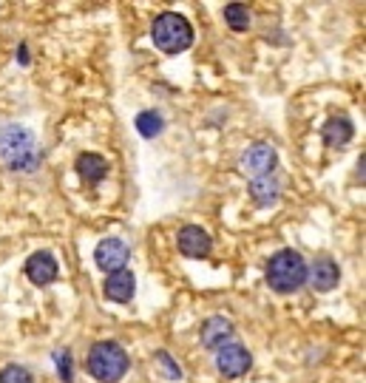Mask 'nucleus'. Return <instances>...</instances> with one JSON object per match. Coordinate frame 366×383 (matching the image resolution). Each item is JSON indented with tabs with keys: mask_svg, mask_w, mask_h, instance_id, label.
Instances as JSON below:
<instances>
[{
	"mask_svg": "<svg viewBox=\"0 0 366 383\" xmlns=\"http://www.w3.org/2000/svg\"><path fill=\"white\" fill-rule=\"evenodd\" d=\"M0 159L9 170L35 173L43 162V154L37 148V136L23 125H6L0 131Z\"/></svg>",
	"mask_w": 366,
	"mask_h": 383,
	"instance_id": "nucleus-1",
	"label": "nucleus"
},
{
	"mask_svg": "<svg viewBox=\"0 0 366 383\" xmlns=\"http://www.w3.org/2000/svg\"><path fill=\"white\" fill-rule=\"evenodd\" d=\"M267 284L270 290L281 292V296H290V292H298L304 284H307V261L298 250H279L276 256H270L267 261Z\"/></svg>",
	"mask_w": 366,
	"mask_h": 383,
	"instance_id": "nucleus-2",
	"label": "nucleus"
},
{
	"mask_svg": "<svg viewBox=\"0 0 366 383\" xmlns=\"http://www.w3.org/2000/svg\"><path fill=\"white\" fill-rule=\"evenodd\" d=\"M85 366H88V375L100 383H119L131 369V358L116 341H100L88 349Z\"/></svg>",
	"mask_w": 366,
	"mask_h": 383,
	"instance_id": "nucleus-3",
	"label": "nucleus"
},
{
	"mask_svg": "<svg viewBox=\"0 0 366 383\" xmlns=\"http://www.w3.org/2000/svg\"><path fill=\"white\" fill-rule=\"evenodd\" d=\"M150 37H154L157 48L165 54H182L193 46V28L188 23V17H182L179 12H162L154 20L150 28Z\"/></svg>",
	"mask_w": 366,
	"mask_h": 383,
	"instance_id": "nucleus-4",
	"label": "nucleus"
},
{
	"mask_svg": "<svg viewBox=\"0 0 366 383\" xmlns=\"http://www.w3.org/2000/svg\"><path fill=\"white\" fill-rule=\"evenodd\" d=\"M279 165V154L270 142H253L247 151L241 154V170L250 176V179H259V176H272Z\"/></svg>",
	"mask_w": 366,
	"mask_h": 383,
	"instance_id": "nucleus-5",
	"label": "nucleus"
},
{
	"mask_svg": "<svg viewBox=\"0 0 366 383\" xmlns=\"http://www.w3.org/2000/svg\"><path fill=\"white\" fill-rule=\"evenodd\" d=\"M131 258V247L116 239V235H108V239H103L97 247H94V261H97V267L103 273H119V270H125V264Z\"/></svg>",
	"mask_w": 366,
	"mask_h": 383,
	"instance_id": "nucleus-6",
	"label": "nucleus"
},
{
	"mask_svg": "<svg viewBox=\"0 0 366 383\" xmlns=\"http://www.w3.org/2000/svg\"><path fill=\"white\" fill-rule=\"evenodd\" d=\"M216 366L225 377H241L250 372L253 355L241 344H225L222 349H216Z\"/></svg>",
	"mask_w": 366,
	"mask_h": 383,
	"instance_id": "nucleus-7",
	"label": "nucleus"
},
{
	"mask_svg": "<svg viewBox=\"0 0 366 383\" xmlns=\"http://www.w3.org/2000/svg\"><path fill=\"white\" fill-rule=\"evenodd\" d=\"M179 253L185 258H207L210 250H213V242H210V233L199 224H185L179 230Z\"/></svg>",
	"mask_w": 366,
	"mask_h": 383,
	"instance_id": "nucleus-8",
	"label": "nucleus"
},
{
	"mask_svg": "<svg viewBox=\"0 0 366 383\" xmlns=\"http://www.w3.org/2000/svg\"><path fill=\"white\" fill-rule=\"evenodd\" d=\"M236 335V327H233V321L225 318V315H213L202 323V330H199V338H202V346L210 349V352H216L222 349L225 344H230V338Z\"/></svg>",
	"mask_w": 366,
	"mask_h": 383,
	"instance_id": "nucleus-9",
	"label": "nucleus"
},
{
	"mask_svg": "<svg viewBox=\"0 0 366 383\" xmlns=\"http://www.w3.org/2000/svg\"><path fill=\"white\" fill-rule=\"evenodd\" d=\"M307 281L315 287V292H332L341 281V270L329 256H318L313 267H307Z\"/></svg>",
	"mask_w": 366,
	"mask_h": 383,
	"instance_id": "nucleus-10",
	"label": "nucleus"
},
{
	"mask_svg": "<svg viewBox=\"0 0 366 383\" xmlns=\"http://www.w3.org/2000/svg\"><path fill=\"white\" fill-rule=\"evenodd\" d=\"M26 276L32 278L37 287H46V284L57 281V276H60L57 258H54L49 250H37V253H32V256H28V261H26Z\"/></svg>",
	"mask_w": 366,
	"mask_h": 383,
	"instance_id": "nucleus-11",
	"label": "nucleus"
},
{
	"mask_svg": "<svg viewBox=\"0 0 366 383\" xmlns=\"http://www.w3.org/2000/svg\"><path fill=\"white\" fill-rule=\"evenodd\" d=\"M134 290H137V276L131 270H119V273H111L103 284V292L105 299L114 301V304H128L134 299Z\"/></svg>",
	"mask_w": 366,
	"mask_h": 383,
	"instance_id": "nucleus-12",
	"label": "nucleus"
},
{
	"mask_svg": "<svg viewBox=\"0 0 366 383\" xmlns=\"http://www.w3.org/2000/svg\"><path fill=\"white\" fill-rule=\"evenodd\" d=\"M321 136H324V142L329 145V148H344V145H349L352 136H355V125L344 114L329 116V120L324 123V128H321Z\"/></svg>",
	"mask_w": 366,
	"mask_h": 383,
	"instance_id": "nucleus-13",
	"label": "nucleus"
},
{
	"mask_svg": "<svg viewBox=\"0 0 366 383\" xmlns=\"http://www.w3.org/2000/svg\"><path fill=\"white\" fill-rule=\"evenodd\" d=\"M77 173L85 185H100L108 176V159L103 154H80L77 157Z\"/></svg>",
	"mask_w": 366,
	"mask_h": 383,
	"instance_id": "nucleus-14",
	"label": "nucleus"
},
{
	"mask_svg": "<svg viewBox=\"0 0 366 383\" xmlns=\"http://www.w3.org/2000/svg\"><path fill=\"white\" fill-rule=\"evenodd\" d=\"M250 196L256 204H261V208H270V204L279 202L281 185H279L276 176H259V179H250Z\"/></svg>",
	"mask_w": 366,
	"mask_h": 383,
	"instance_id": "nucleus-15",
	"label": "nucleus"
},
{
	"mask_svg": "<svg viewBox=\"0 0 366 383\" xmlns=\"http://www.w3.org/2000/svg\"><path fill=\"white\" fill-rule=\"evenodd\" d=\"M134 125H137V131H139L145 139H157V136L165 131V120H162L159 111H139L137 120H134Z\"/></svg>",
	"mask_w": 366,
	"mask_h": 383,
	"instance_id": "nucleus-16",
	"label": "nucleus"
},
{
	"mask_svg": "<svg viewBox=\"0 0 366 383\" xmlns=\"http://www.w3.org/2000/svg\"><path fill=\"white\" fill-rule=\"evenodd\" d=\"M225 23L233 28V32H247L250 28V12L244 3H230L225 6Z\"/></svg>",
	"mask_w": 366,
	"mask_h": 383,
	"instance_id": "nucleus-17",
	"label": "nucleus"
},
{
	"mask_svg": "<svg viewBox=\"0 0 366 383\" xmlns=\"http://www.w3.org/2000/svg\"><path fill=\"white\" fill-rule=\"evenodd\" d=\"M0 383H35V377H32V372H28L26 366L9 364V366L0 369Z\"/></svg>",
	"mask_w": 366,
	"mask_h": 383,
	"instance_id": "nucleus-18",
	"label": "nucleus"
},
{
	"mask_svg": "<svg viewBox=\"0 0 366 383\" xmlns=\"http://www.w3.org/2000/svg\"><path fill=\"white\" fill-rule=\"evenodd\" d=\"M154 358H157V364L162 366V369H159V372H162V377H168V380H179V377H182V369H179V364H176V361L168 355L165 349H159Z\"/></svg>",
	"mask_w": 366,
	"mask_h": 383,
	"instance_id": "nucleus-19",
	"label": "nucleus"
},
{
	"mask_svg": "<svg viewBox=\"0 0 366 383\" xmlns=\"http://www.w3.org/2000/svg\"><path fill=\"white\" fill-rule=\"evenodd\" d=\"M57 364H60V377L71 383V355L69 352H57Z\"/></svg>",
	"mask_w": 366,
	"mask_h": 383,
	"instance_id": "nucleus-20",
	"label": "nucleus"
},
{
	"mask_svg": "<svg viewBox=\"0 0 366 383\" xmlns=\"http://www.w3.org/2000/svg\"><path fill=\"white\" fill-rule=\"evenodd\" d=\"M17 60H20V63H28V57H26V46H20V48H17Z\"/></svg>",
	"mask_w": 366,
	"mask_h": 383,
	"instance_id": "nucleus-21",
	"label": "nucleus"
}]
</instances>
